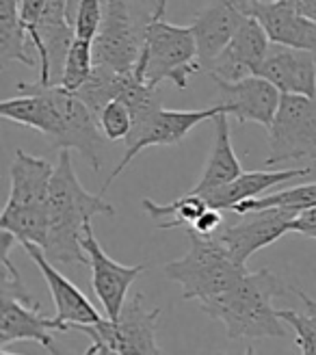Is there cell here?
Segmentation results:
<instances>
[{
  "label": "cell",
  "mask_w": 316,
  "mask_h": 355,
  "mask_svg": "<svg viewBox=\"0 0 316 355\" xmlns=\"http://www.w3.org/2000/svg\"><path fill=\"white\" fill-rule=\"evenodd\" d=\"M223 223V215H221V210L219 208H213V206H208L202 215L195 219V223H193L191 227L195 230V232L200 234H206V236H213L219 225Z\"/></svg>",
  "instance_id": "30"
},
{
  "label": "cell",
  "mask_w": 316,
  "mask_h": 355,
  "mask_svg": "<svg viewBox=\"0 0 316 355\" xmlns=\"http://www.w3.org/2000/svg\"><path fill=\"white\" fill-rule=\"evenodd\" d=\"M282 321L288 323L295 331V347L306 355H316V314L279 310Z\"/></svg>",
  "instance_id": "28"
},
{
  "label": "cell",
  "mask_w": 316,
  "mask_h": 355,
  "mask_svg": "<svg viewBox=\"0 0 316 355\" xmlns=\"http://www.w3.org/2000/svg\"><path fill=\"white\" fill-rule=\"evenodd\" d=\"M292 3L306 17H310L312 22H316V0H292Z\"/></svg>",
  "instance_id": "33"
},
{
  "label": "cell",
  "mask_w": 316,
  "mask_h": 355,
  "mask_svg": "<svg viewBox=\"0 0 316 355\" xmlns=\"http://www.w3.org/2000/svg\"><path fill=\"white\" fill-rule=\"evenodd\" d=\"M134 72V69H132ZM132 72H119V69H113V67H107V65H96L94 63V69L89 78L85 80V85L74 92L89 109L94 111V115L98 117L102 113V109L107 106L111 100L119 98L121 89H124L128 76Z\"/></svg>",
  "instance_id": "23"
},
{
  "label": "cell",
  "mask_w": 316,
  "mask_h": 355,
  "mask_svg": "<svg viewBox=\"0 0 316 355\" xmlns=\"http://www.w3.org/2000/svg\"><path fill=\"white\" fill-rule=\"evenodd\" d=\"M46 3L48 0H20V20L26 26V31L40 22Z\"/></svg>",
  "instance_id": "32"
},
{
  "label": "cell",
  "mask_w": 316,
  "mask_h": 355,
  "mask_svg": "<svg viewBox=\"0 0 316 355\" xmlns=\"http://www.w3.org/2000/svg\"><path fill=\"white\" fill-rule=\"evenodd\" d=\"M271 40L256 17L245 15L232 42L223 48L221 55L210 63L208 74L223 80H240L245 76L258 74V69L269 52Z\"/></svg>",
  "instance_id": "13"
},
{
  "label": "cell",
  "mask_w": 316,
  "mask_h": 355,
  "mask_svg": "<svg viewBox=\"0 0 316 355\" xmlns=\"http://www.w3.org/2000/svg\"><path fill=\"white\" fill-rule=\"evenodd\" d=\"M219 89V104L227 115L236 117L240 123L254 121L271 128L273 117L279 109L282 92L267 78L258 74L245 76L240 80H223L213 78Z\"/></svg>",
  "instance_id": "11"
},
{
  "label": "cell",
  "mask_w": 316,
  "mask_h": 355,
  "mask_svg": "<svg viewBox=\"0 0 316 355\" xmlns=\"http://www.w3.org/2000/svg\"><path fill=\"white\" fill-rule=\"evenodd\" d=\"M221 111H223L221 104L210 106V109H200V111H167V109H161L156 113V117L150 121V126L143 130V135L139 137L130 148H126V154L121 156V161L111 171L109 180L102 184L100 195H104L109 191V187L117 180V175L132 163V158L139 156V152H143L146 148H152V146H178L193 128L200 126L202 121L215 119V115Z\"/></svg>",
  "instance_id": "12"
},
{
  "label": "cell",
  "mask_w": 316,
  "mask_h": 355,
  "mask_svg": "<svg viewBox=\"0 0 316 355\" xmlns=\"http://www.w3.org/2000/svg\"><path fill=\"white\" fill-rule=\"evenodd\" d=\"M312 169H277V171H243L232 182H227L215 191H210L202 198L208 202V206L219 208V210H232L238 202L258 198L260 193L269 191L271 187H277L282 182L295 180V178H304Z\"/></svg>",
  "instance_id": "20"
},
{
  "label": "cell",
  "mask_w": 316,
  "mask_h": 355,
  "mask_svg": "<svg viewBox=\"0 0 316 355\" xmlns=\"http://www.w3.org/2000/svg\"><path fill=\"white\" fill-rule=\"evenodd\" d=\"M290 232H297L308 239H316V206L299 212V215L290 221Z\"/></svg>",
  "instance_id": "31"
},
{
  "label": "cell",
  "mask_w": 316,
  "mask_h": 355,
  "mask_svg": "<svg viewBox=\"0 0 316 355\" xmlns=\"http://www.w3.org/2000/svg\"><path fill=\"white\" fill-rule=\"evenodd\" d=\"M143 301V293H134L117 318L107 316L94 325H76V331H82L91 338V347L85 353H163L156 343L161 308L146 310Z\"/></svg>",
  "instance_id": "5"
},
{
  "label": "cell",
  "mask_w": 316,
  "mask_h": 355,
  "mask_svg": "<svg viewBox=\"0 0 316 355\" xmlns=\"http://www.w3.org/2000/svg\"><path fill=\"white\" fill-rule=\"evenodd\" d=\"M215 146L210 150V156L206 161V167L200 175L198 184L193 187L191 193L206 195L215 191L227 182H232L234 178L243 173L240 163L232 148V137H230V126H227V113L221 111L215 115Z\"/></svg>",
  "instance_id": "21"
},
{
  "label": "cell",
  "mask_w": 316,
  "mask_h": 355,
  "mask_svg": "<svg viewBox=\"0 0 316 355\" xmlns=\"http://www.w3.org/2000/svg\"><path fill=\"white\" fill-rule=\"evenodd\" d=\"M243 20L245 13L230 0H213V3L195 13L191 28L198 42V59L202 69L208 72L210 63L232 42Z\"/></svg>",
  "instance_id": "18"
},
{
  "label": "cell",
  "mask_w": 316,
  "mask_h": 355,
  "mask_svg": "<svg viewBox=\"0 0 316 355\" xmlns=\"http://www.w3.org/2000/svg\"><path fill=\"white\" fill-rule=\"evenodd\" d=\"M297 297H299L301 301H304V306H306V310L308 312H312V314H316V299H312V297H308L306 293H301V291H295V288H290Z\"/></svg>",
  "instance_id": "34"
},
{
  "label": "cell",
  "mask_w": 316,
  "mask_h": 355,
  "mask_svg": "<svg viewBox=\"0 0 316 355\" xmlns=\"http://www.w3.org/2000/svg\"><path fill=\"white\" fill-rule=\"evenodd\" d=\"M28 31L20 20V0H0V57L35 67Z\"/></svg>",
  "instance_id": "22"
},
{
  "label": "cell",
  "mask_w": 316,
  "mask_h": 355,
  "mask_svg": "<svg viewBox=\"0 0 316 355\" xmlns=\"http://www.w3.org/2000/svg\"><path fill=\"white\" fill-rule=\"evenodd\" d=\"M152 3H156V0H152Z\"/></svg>",
  "instance_id": "36"
},
{
  "label": "cell",
  "mask_w": 316,
  "mask_h": 355,
  "mask_svg": "<svg viewBox=\"0 0 316 355\" xmlns=\"http://www.w3.org/2000/svg\"><path fill=\"white\" fill-rule=\"evenodd\" d=\"M188 252L180 258L167 262L165 275L182 286L184 299H195L198 304L208 297H215L232 288L247 273L245 264H238L217 234L206 236L186 227Z\"/></svg>",
  "instance_id": "4"
},
{
  "label": "cell",
  "mask_w": 316,
  "mask_h": 355,
  "mask_svg": "<svg viewBox=\"0 0 316 355\" xmlns=\"http://www.w3.org/2000/svg\"><path fill=\"white\" fill-rule=\"evenodd\" d=\"M265 26L269 40L297 50H308L316 55V22L306 17L295 7L292 0H275V3H252L243 9Z\"/></svg>",
  "instance_id": "16"
},
{
  "label": "cell",
  "mask_w": 316,
  "mask_h": 355,
  "mask_svg": "<svg viewBox=\"0 0 316 355\" xmlns=\"http://www.w3.org/2000/svg\"><path fill=\"white\" fill-rule=\"evenodd\" d=\"M104 20V0H80L76 17H74V31L76 37L94 42L100 33Z\"/></svg>",
  "instance_id": "29"
},
{
  "label": "cell",
  "mask_w": 316,
  "mask_h": 355,
  "mask_svg": "<svg viewBox=\"0 0 316 355\" xmlns=\"http://www.w3.org/2000/svg\"><path fill=\"white\" fill-rule=\"evenodd\" d=\"M72 150H59L48 195V241L44 252L50 262L63 266H85L89 256L82 250V234L94 215L115 217V208L104 200L82 189L72 165Z\"/></svg>",
  "instance_id": "1"
},
{
  "label": "cell",
  "mask_w": 316,
  "mask_h": 355,
  "mask_svg": "<svg viewBox=\"0 0 316 355\" xmlns=\"http://www.w3.org/2000/svg\"><path fill=\"white\" fill-rule=\"evenodd\" d=\"M98 121H100L102 135L107 137L109 141H121V139L126 141L130 130H132L130 109L121 98H115V100H111L107 106H104L102 113L98 115Z\"/></svg>",
  "instance_id": "27"
},
{
  "label": "cell",
  "mask_w": 316,
  "mask_h": 355,
  "mask_svg": "<svg viewBox=\"0 0 316 355\" xmlns=\"http://www.w3.org/2000/svg\"><path fill=\"white\" fill-rule=\"evenodd\" d=\"M141 206L146 210V215L158 223V227L171 230L180 225L191 227L195 223V219L208 208V202L198 193H186L171 204H156L152 200H143Z\"/></svg>",
  "instance_id": "24"
},
{
  "label": "cell",
  "mask_w": 316,
  "mask_h": 355,
  "mask_svg": "<svg viewBox=\"0 0 316 355\" xmlns=\"http://www.w3.org/2000/svg\"><path fill=\"white\" fill-rule=\"evenodd\" d=\"M316 206V182L301 184V187H292L286 191H277L271 193L267 198H249L238 202L232 210L236 215H247L254 210H265V208H288L295 212H304L308 208Z\"/></svg>",
  "instance_id": "25"
},
{
  "label": "cell",
  "mask_w": 316,
  "mask_h": 355,
  "mask_svg": "<svg viewBox=\"0 0 316 355\" xmlns=\"http://www.w3.org/2000/svg\"><path fill=\"white\" fill-rule=\"evenodd\" d=\"M24 252L28 254V258L35 262V266H40V271L48 284V291L52 295V301H55L57 308V321L69 331L76 325H94L98 321H102L100 312L91 306V301L87 299L72 282H69L65 275H61L55 266V262H50V258L46 256L44 247L35 245V243H22Z\"/></svg>",
  "instance_id": "15"
},
{
  "label": "cell",
  "mask_w": 316,
  "mask_h": 355,
  "mask_svg": "<svg viewBox=\"0 0 316 355\" xmlns=\"http://www.w3.org/2000/svg\"><path fill=\"white\" fill-rule=\"evenodd\" d=\"M290 291L271 269L245 273L232 288L200 301L202 310L225 327L230 340L284 338L286 329L273 299Z\"/></svg>",
  "instance_id": "2"
},
{
  "label": "cell",
  "mask_w": 316,
  "mask_h": 355,
  "mask_svg": "<svg viewBox=\"0 0 316 355\" xmlns=\"http://www.w3.org/2000/svg\"><path fill=\"white\" fill-rule=\"evenodd\" d=\"M80 243H82V250L87 252V256H89L94 293L100 299L107 316L117 318L126 306V297H128L130 286L139 275L148 271V264L126 266V264L115 262L111 256H107V252L102 250V245L94 236L91 223L87 225Z\"/></svg>",
  "instance_id": "9"
},
{
  "label": "cell",
  "mask_w": 316,
  "mask_h": 355,
  "mask_svg": "<svg viewBox=\"0 0 316 355\" xmlns=\"http://www.w3.org/2000/svg\"><path fill=\"white\" fill-rule=\"evenodd\" d=\"M146 24L134 15L130 0H104V20L94 40V63L132 72L143 52Z\"/></svg>",
  "instance_id": "7"
},
{
  "label": "cell",
  "mask_w": 316,
  "mask_h": 355,
  "mask_svg": "<svg viewBox=\"0 0 316 355\" xmlns=\"http://www.w3.org/2000/svg\"><path fill=\"white\" fill-rule=\"evenodd\" d=\"M48 92L61 113V132L52 146L59 150H76L87 158L94 171H100L104 137L100 135L98 117L74 92H69L63 85H48Z\"/></svg>",
  "instance_id": "8"
},
{
  "label": "cell",
  "mask_w": 316,
  "mask_h": 355,
  "mask_svg": "<svg viewBox=\"0 0 316 355\" xmlns=\"http://www.w3.org/2000/svg\"><path fill=\"white\" fill-rule=\"evenodd\" d=\"M169 0H156L154 11L146 24L143 52L134 72L146 83L158 87L163 80L184 89L188 78L202 69L198 59V42L188 26H175L165 22V9Z\"/></svg>",
  "instance_id": "3"
},
{
  "label": "cell",
  "mask_w": 316,
  "mask_h": 355,
  "mask_svg": "<svg viewBox=\"0 0 316 355\" xmlns=\"http://www.w3.org/2000/svg\"><path fill=\"white\" fill-rule=\"evenodd\" d=\"M258 76L271 80L282 94L316 98V55L271 42Z\"/></svg>",
  "instance_id": "17"
},
{
  "label": "cell",
  "mask_w": 316,
  "mask_h": 355,
  "mask_svg": "<svg viewBox=\"0 0 316 355\" xmlns=\"http://www.w3.org/2000/svg\"><path fill=\"white\" fill-rule=\"evenodd\" d=\"M299 212L288 208H265L243 215V221L236 225H227L217 234V239L227 247L238 264H247V260L262 247H267L290 232V221Z\"/></svg>",
  "instance_id": "10"
},
{
  "label": "cell",
  "mask_w": 316,
  "mask_h": 355,
  "mask_svg": "<svg viewBox=\"0 0 316 355\" xmlns=\"http://www.w3.org/2000/svg\"><path fill=\"white\" fill-rule=\"evenodd\" d=\"M0 351H7L13 343H37L48 351H55V331H67L57 318H48L42 306H28L11 295L0 297Z\"/></svg>",
  "instance_id": "14"
},
{
  "label": "cell",
  "mask_w": 316,
  "mask_h": 355,
  "mask_svg": "<svg viewBox=\"0 0 316 355\" xmlns=\"http://www.w3.org/2000/svg\"><path fill=\"white\" fill-rule=\"evenodd\" d=\"M52 173H55V167H52L50 161L26 154L24 150H17L11 165V193L5 208H48Z\"/></svg>",
  "instance_id": "19"
},
{
  "label": "cell",
  "mask_w": 316,
  "mask_h": 355,
  "mask_svg": "<svg viewBox=\"0 0 316 355\" xmlns=\"http://www.w3.org/2000/svg\"><path fill=\"white\" fill-rule=\"evenodd\" d=\"M301 158L316 161V98L282 94L269 128V156L265 165L275 167Z\"/></svg>",
  "instance_id": "6"
},
{
  "label": "cell",
  "mask_w": 316,
  "mask_h": 355,
  "mask_svg": "<svg viewBox=\"0 0 316 355\" xmlns=\"http://www.w3.org/2000/svg\"><path fill=\"white\" fill-rule=\"evenodd\" d=\"M230 3H234L240 11L247 7V5H252V3H275V0H230Z\"/></svg>",
  "instance_id": "35"
},
{
  "label": "cell",
  "mask_w": 316,
  "mask_h": 355,
  "mask_svg": "<svg viewBox=\"0 0 316 355\" xmlns=\"http://www.w3.org/2000/svg\"><path fill=\"white\" fill-rule=\"evenodd\" d=\"M91 69H94V42L74 37L72 46L67 50L59 85H63L69 92H78L85 85V80L89 78Z\"/></svg>",
  "instance_id": "26"
}]
</instances>
